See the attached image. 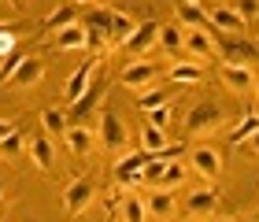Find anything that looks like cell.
Returning <instances> with one entry per match:
<instances>
[{"label":"cell","mask_w":259,"mask_h":222,"mask_svg":"<svg viewBox=\"0 0 259 222\" xmlns=\"http://www.w3.org/2000/svg\"><path fill=\"white\" fill-rule=\"evenodd\" d=\"M78 22H81V26H85V33H89V52H93V56H104V52L111 49V45H108L111 11H108V8H89Z\"/></svg>","instance_id":"obj_1"},{"label":"cell","mask_w":259,"mask_h":222,"mask_svg":"<svg viewBox=\"0 0 259 222\" xmlns=\"http://www.w3.org/2000/svg\"><path fill=\"white\" fill-rule=\"evenodd\" d=\"M219 126H222V108L215 100H204V104H196V108L189 111L185 134H189V137H207V134H215Z\"/></svg>","instance_id":"obj_2"},{"label":"cell","mask_w":259,"mask_h":222,"mask_svg":"<svg viewBox=\"0 0 259 222\" xmlns=\"http://www.w3.org/2000/svg\"><path fill=\"white\" fill-rule=\"evenodd\" d=\"M159 30H163V22H156V19L137 22V30L130 33V41L122 45V52H126V56H134V60H145V52L159 49Z\"/></svg>","instance_id":"obj_3"},{"label":"cell","mask_w":259,"mask_h":222,"mask_svg":"<svg viewBox=\"0 0 259 222\" xmlns=\"http://www.w3.org/2000/svg\"><path fill=\"white\" fill-rule=\"evenodd\" d=\"M156 78H159V63H152V60H130L122 67V74H119V81L126 89H134V93L152 89V85H156Z\"/></svg>","instance_id":"obj_4"},{"label":"cell","mask_w":259,"mask_h":222,"mask_svg":"<svg viewBox=\"0 0 259 222\" xmlns=\"http://www.w3.org/2000/svg\"><path fill=\"white\" fill-rule=\"evenodd\" d=\"M97 67H100V56H89V60L67 78V85H63V100H67V108H70L74 100L85 97V89L93 85V78H97Z\"/></svg>","instance_id":"obj_5"},{"label":"cell","mask_w":259,"mask_h":222,"mask_svg":"<svg viewBox=\"0 0 259 222\" xmlns=\"http://www.w3.org/2000/svg\"><path fill=\"white\" fill-rule=\"evenodd\" d=\"M100 141H104V148H111V152L126 148V141H130V130H126V122L119 119L115 108L100 111Z\"/></svg>","instance_id":"obj_6"},{"label":"cell","mask_w":259,"mask_h":222,"mask_svg":"<svg viewBox=\"0 0 259 222\" xmlns=\"http://www.w3.org/2000/svg\"><path fill=\"white\" fill-rule=\"evenodd\" d=\"M108 74H97V78H93V85L85 89V97H81V100H74V104H70V108H67V119H70V126H74V122H85V115L93 111V108H97V104H100V97H104V93H108Z\"/></svg>","instance_id":"obj_7"},{"label":"cell","mask_w":259,"mask_h":222,"mask_svg":"<svg viewBox=\"0 0 259 222\" xmlns=\"http://www.w3.org/2000/svg\"><path fill=\"white\" fill-rule=\"evenodd\" d=\"M215 45H219V52H222V60H226V63H244V67H248L259 56V45L244 41V37H233V33H219Z\"/></svg>","instance_id":"obj_8"},{"label":"cell","mask_w":259,"mask_h":222,"mask_svg":"<svg viewBox=\"0 0 259 222\" xmlns=\"http://www.w3.org/2000/svg\"><path fill=\"white\" fill-rule=\"evenodd\" d=\"M93 196H97V185H93L89 178H74L67 185V193H63V211L67 215H81L93 204Z\"/></svg>","instance_id":"obj_9"},{"label":"cell","mask_w":259,"mask_h":222,"mask_svg":"<svg viewBox=\"0 0 259 222\" xmlns=\"http://www.w3.org/2000/svg\"><path fill=\"white\" fill-rule=\"evenodd\" d=\"M207 19H211V26H215L219 33H233V37H241L244 26H248V22L241 19V11L233 8V4H215V8L207 11Z\"/></svg>","instance_id":"obj_10"},{"label":"cell","mask_w":259,"mask_h":222,"mask_svg":"<svg viewBox=\"0 0 259 222\" xmlns=\"http://www.w3.org/2000/svg\"><path fill=\"white\" fill-rule=\"evenodd\" d=\"M189 170H196L200 178H219L222 170V152L211 148V145H200L189 152Z\"/></svg>","instance_id":"obj_11"},{"label":"cell","mask_w":259,"mask_h":222,"mask_svg":"<svg viewBox=\"0 0 259 222\" xmlns=\"http://www.w3.org/2000/svg\"><path fill=\"white\" fill-rule=\"evenodd\" d=\"M219 78H222V85H226L230 93H237V97H244V93L255 89V74H252L244 63H222Z\"/></svg>","instance_id":"obj_12"},{"label":"cell","mask_w":259,"mask_h":222,"mask_svg":"<svg viewBox=\"0 0 259 222\" xmlns=\"http://www.w3.org/2000/svg\"><path fill=\"white\" fill-rule=\"evenodd\" d=\"M148 159H152V152H134V156H122L119 163H115V182L119 185H134V182H141V170L148 167Z\"/></svg>","instance_id":"obj_13"},{"label":"cell","mask_w":259,"mask_h":222,"mask_svg":"<svg viewBox=\"0 0 259 222\" xmlns=\"http://www.w3.org/2000/svg\"><path fill=\"white\" fill-rule=\"evenodd\" d=\"M52 45H56V52H89V33L81 22H70L67 30L52 33Z\"/></svg>","instance_id":"obj_14"},{"label":"cell","mask_w":259,"mask_h":222,"mask_svg":"<svg viewBox=\"0 0 259 222\" xmlns=\"http://www.w3.org/2000/svg\"><path fill=\"white\" fill-rule=\"evenodd\" d=\"M41 78H45V60H41V56H26L8 81H11V85H19V89H30V85H37Z\"/></svg>","instance_id":"obj_15"},{"label":"cell","mask_w":259,"mask_h":222,"mask_svg":"<svg viewBox=\"0 0 259 222\" xmlns=\"http://www.w3.org/2000/svg\"><path fill=\"white\" fill-rule=\"evenodd\" d=\"M78 11H81V8L70 4V0H67V4H60L56 11H49V15L41 19V33H60V30H67L70 22H78Z\"/></svg>","instance_id":"obj_16"},{"label":"cell","mask_w":259,"mask_h":222,"mask_svg":"<svg viewBox=\"0 0 259 222\" xmlns=\"http://www.w3.org/2000/svg\"><path fill=\"white\" fill-rule=\"evenodd\" d=\"M219 207V193L215 189H196V193H189L185 196V215H193V218H204V215H211Z\"/></svg>","instance_id":"obj_17"},{"label":"cell","mask_w":259,"mask_h":222,"mask_svg":"<svg viewBox=\"0 0 259 222\" xmlns=\"http://www.w3.org/2000/svg\"><path fill=\"white\" fill-rule=\"evenodd\" d=\"M174 8H178V19H182L189 30H215V26H211V19H207V11L200 8V4H189V0H174Z\"/></svg>","instance_id":"obj_18"},{"label":"cell","mask_w":259,"mask_h":222,"mask_svg":"<svg viewBox=\"0 0 259 222\" xmlns=\"http://www.w3.org/2000/svg\"><path fill=\"white\" fill-rule=\"evenodd\" d=\"M63 141H67V148L74 152V156H89V152H93V130L85 122H74V126H67Z\"/></svg>","instance_id":"obj_19"},{"label":"cell","mask_w":259,"mask_h":222,"mask_svg":"<svg viewBox=\"0 0 259 222\" xmlns=\"http://www.w3.org/2000/svg\"><path fill=\"white\" fill-rule=\"evenodd\" d=\"M30 156H33V163L49 174L52 170V163H56V148H52V137L49 134H37V137H30Z\"/></svg>","instance_id":"obj_20"},{"label":"cell","mask_w":259,"mask_h":222,"mask_svg":"<svg viewBox=\"0 0 259 222\" xmlns=\"http://www.w3.org/2000/svg\"><path fill=\"white\" fill-rule=\"evenodd\" d=\"M134 30H137V22L130 19L126 11H111V33H108V45H111V49H122Z\"/></svg>","instance_id":"obj_21"},{"label":"cell","mask_w":259,"mask_h":222,"mask_svg":"<svg viewBox=\"0 0 259 222\" xmlns=\"http://www.w3.org/2000/svg\"><path fill=\"white\" fill-rule=\"evenodd\" d=\"M145 207L152 218H174V189H156L152 196H145Z\"/></svg>","instance_id":"obj_22"},{"label":"cell","mask_w":259,"mask_h":222,"mask_svg":"<svg viewBox=\"0 0 259 222\" xmlns=\"http://www.w3.org/2000/svg\"><path fill=\"white\" fill-rule=\"evenodd\" d=\"M141 145H145V152H152V156H163V152L170 148V141H167V130H159V126L145 122V130H141Z\"/></svg>","instance_id":"obj_23"},{"label":"cell","mask_w":259,"mask_h":222,"mask_svg":"<svg viewBox=\"0 0 259 222\" xmlns=\"http://www.w3.org/2000/svg\"><path fill=\"white\" fill-rule=\"evenodd\" d=\"M255 130H259V115H255V111H244V115H241V122L230 130V148H241Z\"/></svg>","instance_id":"obj_24"},{"label":"cell","mask_w":259,"mask_h":222,"mask_svg":"<svg viewBox=\"0 0 259 222\" xmlns=\"http://www.w3.org/2000/svg\"><path fill=\"white\" fill-rule=\"evenodd\" d=\"M185 52L189 56H211L215 52V37L207 30H189L185 33Z\"/></svg>","instance_id":"obj_25"},{"label":"cell","mask_w":259,"mask_h":222,"mask_svg":"<svg viewBox=\"0 0 259 222\" xmlns=\"http://www.w3.org/2000/svg\"><path fill=\"white\" fill-rule=\"evenodd\" d=\"M41 126H45V134H49V137H63L70 119H67V111H60V108H45L41 111Z\"/></svg>","instance_id":"obj_26"},{"label":"cell","mask_w":259,"mask_h":222,"mask_svg":"<svg viewBox=\"0 0 259 222\" xmlns=\"http://www.w3.org/2000/svg\"><path fill=\"white\" fill-rule=\"evenodd\" d=\"M167 78L178 81V85H200V81H204V71H200L196 63H174L167 71Z\"/></svg>","instance_id":"obj_27"},{"label":"cell","mask_w":259,"mask_h":222,"mask_svg":"<svg viewBox=\"0 0 259 222\" xmlns=\"http://www.w3.org/2000/svg\"><path fill=\"white\" fill-rule=\"evenodd\" d=\"M167 100H170V89H163V85H152V89H145V93H137V108H141V111H156V108H163Z\"/></svg>","instance_id":"obj_28"},{"label":"cell","mask_w":259,"mask_h":222,"mask_svg":"<svg viewBox=\"0 0 259 222\" xmlns=\"http://www.w3.org/2000/svg\"><path fill=\"white\" fill-rule=\"evenodd\" d=\"M185 49V33L178 30V26H163L159 30V52H182Z\"/></svg>","instance_id":"obj_29"},{"label":"cell","mask_w":259,"mask_h":222,"mask_svg":"<svg viewBox=\"0 0 259 222\" xmlns=\"http://www.w3.org/2000/svg\"><path fill=\"white\" fill-rule=\"evenodd\" d=\"M185 174H189V170H185L178 159H170V163H167V174L159 178V189H182V185H185Z\"/></svg>","instance_id":"obj_30"},{"label":"cell","mask_w":259,"mask_h":222,"mask_svg":"<svg viewBox=\"0 0 259 222\" xmlns=\"http://www.w3.org/2000/svg\"><path fill=\"white\" fill-rule=\"evenodd\" d=\"M167 163H170V159H163V156H152V159H148V167L141 170V182H145V185H159V178L167 174Z\"/></svg>","instance_id":"obj_31"},{"label":"cell","mask_w":259,"mask_h":222,"mask_svg":"<svg viewBox=\"0 0 259 222\" xmlns=\"http://www.w3.org/2000/svg\"><path fill=\"white\" fill-rule=\"evenodd\" d=\"M122 211H126V222H145V200H141V196H126L122 200Z\"/></svg>","instance_id":"obj_32"},{"label":"cell","mask_w":259,"mask_h":222,"mask_svg":"<svg viewBox=\"0 0 259 222\" xmlns=\"http://www.w3.org/2000/svg\"><path fill=\"white\" fill-rule=\"evenodd\" d=\"M22 148H26V137H22V130H15L11 137H4V141H0V152H4V156H19Z\"/></svg>","instance_id":"obj_33"},{"label":"cell","mask_w":259,"mask_h":222,"mask_svg":"<svg viewBox=\"0 0 259 222\" xmlns=\"http://www.w3.org/2000/svg\"><path fill=\"white\" fill-rule=\"evenodd\" d=\"M22 60H26V52H22V49H15L11 56H4V67H0V81H8L11 74H15V67H19Z\"/></svg>","instance_id":"obj_34"},{"label":"cell","mask_w":259,"mask_h":222,"mask_svg":"<svg viewBox=\"0 0 259 222\" xmlns=\"http://www.w3.org/2000/svg\"><path fill=\"white\" fill-rule=\"evenodd\" d=\"M170 104H163V108H156V111H148V122L152 126H159V130H167V126H170Z\"/></svg>","instance_id":"obj_35"},{"label":"cell","mask_w":259,"mask_h":222,"mask_svg":"<svg viewBox=\"0 0 259 222\" xmlns=\"http://www.w3.org/2000/svg\"><path fill=\"white\" fill-rule=\"evenodd\" d=\"M237 11H241V19H244V22H255V19H259V0H241Z\"/></svg>","instance_id":"obj_36"},{"label":"cell","mask_w":259,"mask_h":222,"mask_svg":"<svg viewBox=\"0 0 259 222\" xmlns=\"http://www.w3.org/2000/svg\"><path fill=\"white\" fill-rule=\"evenodd\" d=\"M19 130V126L15 122H8V119H0V141H4V137H11V134H15Z\"/></svg>","instance_id":"obj_37"},{"label":"cell","mask_w":259,"mask_h":222,"mask_svg":"<svg viewBox=\"0 0 259 222\" xmlns=\"http://www.w3.org/2000/svg\"><path fill=\"white\" fill-rule=\"evenodd\" d=\"M241 148H248V152H255V156H259V130H255V134H252V137H248V141H244Z\"/></svg>","instance_id":"obj_38"},{"label":"cell","mask_w":259,"mask_h":222,"mask_svg":"<svg viewBox=\"0 0 259 222\" xmlns=\"http://www.w3.org/2000/svg\"><path fill=\"white\" fill-rule=\"evenodd\" d=\"M70 4H78V8H85V11H89V8H97V0H70Z\"/></svg>","instance_id":"obj_39"},{"label":"cell","mask_w":259,"mask_h":222,"mask_svg":"<svg viewBox=\"0 0 259 222\" xmlns=\"http://www.w3.org/2000/svg\"><path fill=\"white\" fill-rule=\"evenodd\" d=\"M255 100H259V78H255Z\"/></svg>","instance_id":"obj_40"},{"label":"cell","mask_w":259,"mask_h":222,"mask_svg":"<svg viewBox=\"0 0 259 222\" xmlns=\"http://www.w3.org/2000/svg\"><path fill=\"white\" fill-rule=\"evenodd\" d=\"M189 4H200V8H204V0H189Z\"/></svg>","instance_id":"obj_41"},{"label":"cell","mask_w":259,"mask_h":222,"mask_svg":"<svg viewBox=\"0 0 259 222\" xmlns=\"http://www.w3.org/2000/svg\"><path fill=\"white\" fill-rule=\"evenodd\" d=\"M0 196H4V185H0Z\"/></svg>","instance_id":"obj_42"}]
</instances>
